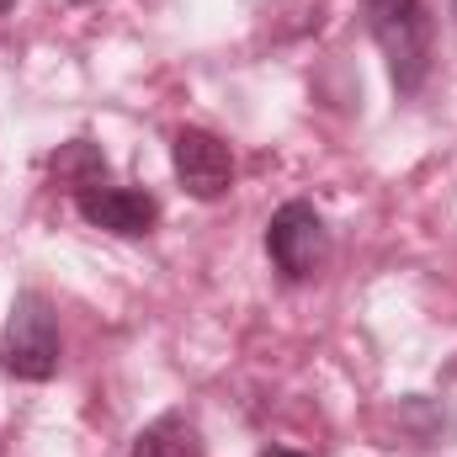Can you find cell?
Instances as JSON below:
<instances>
[{"label": "cell", "instance_id": "7a4b0ae2", "mask_svg": "<svg viewBox=\"0 0 457 457\" xmlns=\"http://www.w3.org/2000/svg\"><path fill=\"white\" fill-rule=\"evenodd\" d=\"M0 367L21 383H48L59 372V320L43 293H21L0 330Z\"/></svg>", "mask_w": 457, "mask_h": 457}, {"label": "cell", "instance_id": "3957f363", "mask_svg": "<svg viewBox=\"0 0 457 457\" xmlns=\"http://www.w3.org/2000/svg\"><path fill=\"white\" fill-rule=\"evenodd\" d=\"M266 250H271V261H277L282 277L303 282V277H314L330 261V228H325V219L309 203H287L266 224Z\"/></svg>", "mask_w": 457, "mask_h": 457}, {"label": "cell", "instance_id": "30bf717a", "mask_svg": "<svg viewBox=\"0 0 457 457\" xmlns=\"http://www.w3.org/2000/svg\"><path fill=\"white\" fill-rule=\"evenodd\" d=\"M453 16H457V0H453Z\"/></svg>", "mask_w": 457, "mask_h": 457}, {"label": "cell", "instance_id": "52a82bcc", "mask_svg": "<svg viewBox=\"0 0 457 457\" xmlns=\"http://www.w3.org/2000/svg\"><path fill=\"white\" fill-rule=\"evenodd\" d=\"M54 176L80 197V192H91V187H102V181H107V160H102L86 138H75V144H64V149L54 154Z\"/></svg>", "mask_w": 457, "mask_h": 457}, {"label": "cell", "instance_id": "9c48e42d", "mask_svg": "<svg viewBox=\"0 0 457 457\" xmlns=\"http://www.w3.org/2000/svg\"><path fill=\"white\" fill-rule=\"evenodd\" d=\"M5 5H11V0H0V11H5Z\"/></svg>", "mask_w": 457, "mask_h": 457}, {"label": "cell", "instance_id": "8992f818", "mask_svg": "<svg viewBox=\"0 0 457 457\" xmlns=\"http://www.w3.org/2000/svg\"><path fill=\"white\" fill-rule=\"evenodd\" d=\"M133 457H203V436H197V426L187 415L170 410V415H160V420H149L138 431Z\"/></svg>", "mask_w": 457, "mask_h": 457}, {"label": "cell", "instance_id": "277c9868", "mask_svg": "<svg viewBox=\"0 0 457 457\" xmlns=\"http://www.w3.org/2000/svg\"><path fill=\"white\" fill-rule=\"evenodd\" d=\"M170 160H176V181L197 203H219L234 187V154H228L224 138L208 133V128H181L176 144H170Z\"/></svg>", "mask_w": 457, "mask_h": 457}, {"label": "cell", "instance_id": "ba28073f", "mask_svg": "<svg viewBox=\"0 0 457 457\" xmlns=\"http://www.w3.org/2000/svg\"><path fill=\"white\" fill-rule=\"evenodd\" d=\"M261 457H303V453H287V447H271V453H261Z\"/></svg>", "mask_w": 457, "mask_h": 457}, {"label": "cell", "instance_id": "5b68a950", "mask_svg": "<svg viewBox=\"0 0 457 457\" xmlns=\"http://www.w3.org/2000/svg\"><path fill=\"white\" fill-rule=\"evenodd\" d=\"M75 208H80V219L91 228H107V234H149L154 219H160V208H154V197H144V192H128V187H91V192H80L75 197Z\"/></svg>", "mask_w": 457, "mask_h": 457}, {"label": "cell", "instance_id": "6da1fadb", "mask_svg": "<svg viewBox=\"0 0 457 457\" xmlns=\"http://www.w3.org/2000/svg\"><path fill=\"white\" fill-rule=\"evenodd\" d=\"M367 32L388 59L394 91L415 96L431 75V48H436V21L426 11V0H367Z\"/></svg>", "mask_w": 457, "mask_h": 457}]
</instances>
